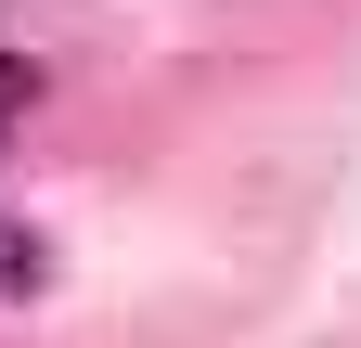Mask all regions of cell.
I'll list each match as a JSON object with an SVG mask.
<instances>
[{"label":"cell","instance_id":"2","mask_svg":"<svg viewBox=\"0 0 361 348\" xmlns=\"http://www.w3.org/2000/svg\"><path fill=\"white\" fill-rule=\"evenodd\" d=\"M0 284H26V245H0Z\"/></svg>","mask_w":361,"mask_h":348},{"label":"cell","instance_id":"1","mask_svg":"<svg viewBox=\"0 0 361 348\" xmlns=\"http://www.w3.org/2000/svg\"><path fill=\"white\" fill-rule=\"evenodd\" d=\"M26 104H39V65H13V52H0V129H13Z\"/></svg>","mask_w":361,"mask_h":348}]
</instances>
